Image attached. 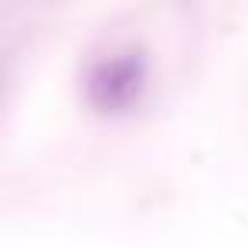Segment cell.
Masks as SVG:
<instances>
[{
    "label": "cell",
    "mask_w": 248,
    "mask_h": 248,
    "mask_svg": "<svg viewBox=\"0 0 248 248\" xmlns=\"http://www.w3.org/2000/svg\"><path fill=\"white\" fill-rule=\"evenodd\" d=\"M143 85H146V58L140 51H126L92 68L85 95L99 112H123L140 99Z\"/></svg>",
    "instance_id": "obj_1"
}]
</instances>
